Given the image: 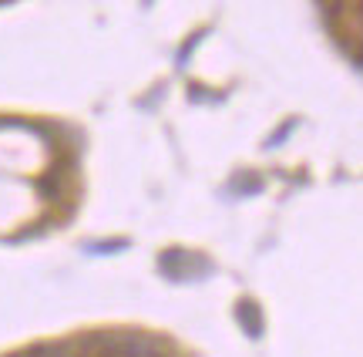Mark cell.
<instances>
[{
  "instance_id": "cell-1",
  "label": "cell",
  "mask_w": 363,
  "mask_h": 357,
  "mask_svg": "<svg viewBox=\"0 0 363 357\" xmlns=\"http://www.w3.org/2000/svg\"><path fill=\"white\" fill-rule=\"evenodd\" d=\"M235 317L246 324V334L249 337H256L262 327V320H259V310H256V304H249V300H242V304L235 307Z\"/></svg>"
},
{
  "instance_id": "cell-2",
  "label": "cell",
  "mask_w": 363,
  "mask_h": 357,
  "mask_svg": "<svg viewBox=\"0 0 363 357\" xmlns=\"http://www.w3.org/2000/svg\"><path fill=\"white\" fill-rule=\"evenodd\" d=\"M162 270L169 273V277H185V270H189V256L185 250H169L162 256Z\"/></svg>"
}]
</instances>
